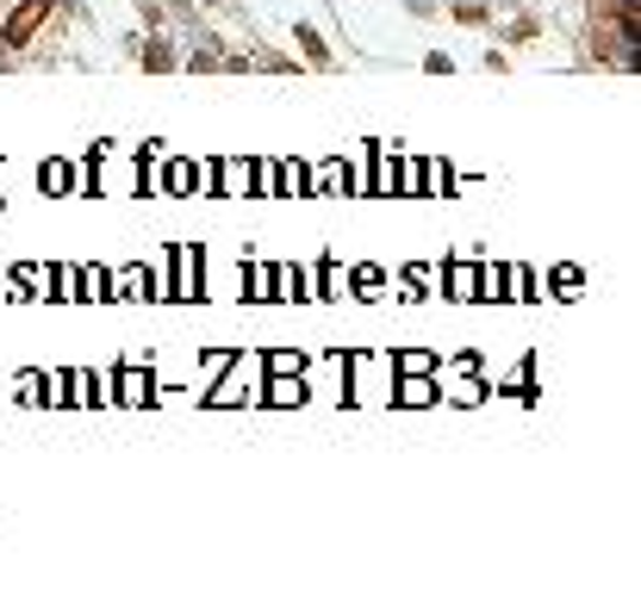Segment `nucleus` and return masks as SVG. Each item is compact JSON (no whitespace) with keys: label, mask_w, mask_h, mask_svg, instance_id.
I'll use <instances>...</instances> for the list:
<instances>
[{"label":"nucleus","mask_w":641,"mask_h":590,"mask_svg":"<svg viewBox=\"0 0 641 590\" xmlns=\"http://www.w3.org/2000/svg\"><path fill=\"white\" fill-rule=\"evenodd\" d=\"M44 13H50V0H25L20 13H13V25H7V44H25L44 25Z\"/></svg>","instance_id":"obj_1"},{"label":"nucleus","mask_w":641,"mask_h":590,"mask_svg":"<svg viewBox=\"0 0 641 590\" xmlns=\"http://www.w3.org/2000/svg\"><path fill=\"white\" fill-rule=\"evenodd\" d=\"M299 44H306V50H311V62H331V50H324V38H318L311 25H306V32H299Z\"/></svg>","instance_id":"obj_2"}]
</instances>
